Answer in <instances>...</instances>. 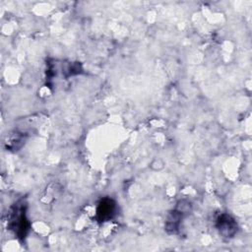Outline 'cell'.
I'll return each mask as SVG.
<instances>
[{"instance_id": "obj_1", "label": "cell", "mask_w": 252, "mask_h": 252, "mask_svg": "<svg viewBox=\"0 0 252 252\" xmlns=\"http://www.w3.org/2000/svg\"><path fill=\"white\" fill-rule=\"evenodd\" d=\"M217 227L220 233L224 237H232L237 231V224L235 220L226 214H222L218 218Z\"/></svg>"}, {"instance_id": "obj_2", "label": "cell", "mask_w": 252, "mask_h": 252, "mask_svg": "<svg viewBox=\"0 0 252 252\" xmlns=\"http://www.w3.org/2000/svg\"><path fill=\"white\" fill-rule=\"evenodd\" d=\"M115 203L111 199H104L97 207V218L99 220H107L115 215Z\"/></svg>"}]
</instances>
